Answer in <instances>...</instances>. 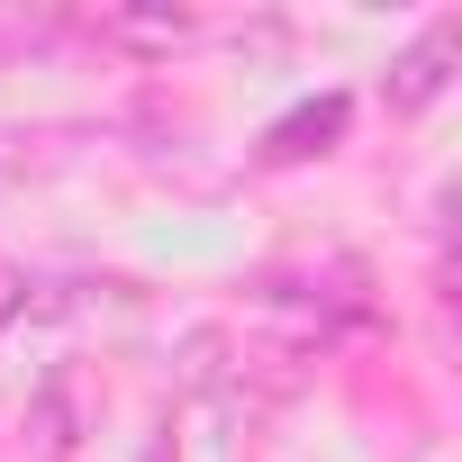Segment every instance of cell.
Here are the masks:
<instances>
[{
	"label": "cell",
	"instance_id": "cell-1",
	"mask_svg": "<svg viewBox=\"0 0 462 462\" xmlns=\"http://www.w3.org/2000/svg\"><path fill=\"white\" fill-rule=\"evenodd\" d=\"M453 64H462V19H426L390 55V109H435L453 91Z\"/></svg>",
	"mask_w": 462,
	"mask_h": 462
},
{
	"label": "cell",
	"instance_id": "cell-2",
	"mask_svg": "<svg viewBox=\"0 0 462 462\" xmlns=\"http://www.w3.org/2000/svg\"><path fill=\"white\" fill-rule=\"evenodd\" d=\"M336 136H345V91H327V100H309V109L273 118V127H263V163H300V154H327Z\"/></svg>",
	"mask_w": 462,
	"mask_h": 462
},
{
	"label": "cell",
	"instance_id": "cell-3",
	"mask_svg": "<svg viewBox=\"0 0 462 462\" xmlns=\"http://www.w3.org/2000/svg\"><path fill=\"white\" fill-rule=\"evenodd\" d=\"M109 28L136 37V46H172V37H190V10H118Z\"/></svg>",
	"mask_w": 462,
	"mask_h": 462
},
{
	"label": "cell",
	"instance_id": "cell-4",
	"mask_svg": "<svg viewBox=\"0 0 462 462\" xmlns=\"http://www.w3.org/2000/svg\"><path fill=\"white\" fill-rule=\"evenodd\" d=\"M19 309H28V273H19V263H10V254H0V327H10V318H19Z\"/></svg>",
	"mask_w": 462,
	"mask_h": 462
},
{
	"label": "cell",
	"instance_id": "cell-5",
	"mask_svg": "<svg viewBox=\"0 0 462 462\" xmlns=\"http://www.w3.org/2000/svg\"><path fill=\"white\" fill-rule=\"evenodd\" d=\"M145 462H172V444H163V435H154V444H145Z\"/></svg>",
	"mask_w": 462,
	"mask_h": 462
}]
</instances>
